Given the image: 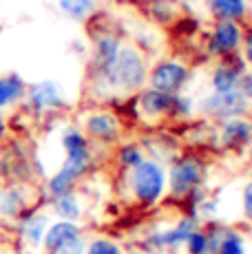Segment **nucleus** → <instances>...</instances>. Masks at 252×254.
<instances>
[{
    "label": "nucleus",
    "instance_id": "obj_30",
    "mask_svg": "<svg viewBox=\"0 0 252 254\" xmlns=\"http://www.w3.org/2000/svg\"><path fill=\"white\" fill-rule=\"evenodd\" d=\"M7 135H9V122H7V115H4V111H0V146L4 144Z\"/></svg>",
    "mask_w": 252,
    "mask_h": 254
},
{
    "label": "nucleus",
    "instance_id": "obj_17",
    "mask_svg": "<svg viewBox=\"0 0 252 254\" xmlns=\"http://www.w3.org/2000/svg\"><path fill=\"white\" fill-rule=\"evenodd\" d=\"M206 234L208 241H210L212 254H246V239L235 228L210 223L206 228Z\"/></svg>",
    "mask_w": 252,
    "mask_h": 254
},
{
    "label": "nucleus",
    "instance_id": "obj_24",
    "mask_svg": "<svg viewBox=\"0 0 252 254\" xmlns=\"http://www.w3.org/2000/svg\"><path fill=\"white\" fill-rule=\"evenodd\" d=\"M195 104L190 95L186 93H175L173 95V109H171V117L173 120H188V117L195 115Z\"/></svg>",
    "mask_w": 252,
    "mask_h": 254
},
{
    "label": "nucleus",
    "instance_id": "obj_23",
    "mask_svg": "<svg viewBox=\"0 0 252 254\" xmlns=\"http://www.w3.org/2000/svg\"><path fill=\"white\" fill-rule=\"evenodd\" d=\"M115 159H118V164L122 166L124 170H130L135 168L139 162H144L146 159V153H144V148L139 144H122L118 148V155H115Z\"/></svg>",
    "mask_w": 252,
    "mask_h": 254
},
{
    "label": "nucleus",
    "instance_id": "obj_31",
    "mask_svg": "<svg viewBox=\"0 0 252 254\" xmlns=\"http://www.w3.org/2000/svg\"><path fill=\"white\" fill-rule=\"evenodd\" d=\"M93 2H95V4H102V2H106V0H93Z\"/></svg>",
    "mask_w": 252,
    "mask_h": 254
},
{
    "label": "nucleus",
    "instance_id": "obj_1",
    "mask_svg": "<svg viewBox=\"0 0 252 254\" xmlns=\"http://www.w3.org/2000/svg\"><path fill=\"white\" fill-rule=\"evenodd\" d=\"M148 60L144 51L135 42H124L115 58L113 66L100 77L93 80L95 86L106 89L113 95H130L146 86L148 80Z\"/></svg>",
    "mask_w": 252,
    "mask_h": 254
},
{
    "label": "nucleus",
    "instance_id": "obj_11",
    "mask_svg": "<svg viewBox=\"0 0 252 254\" xmlns=\"http://www.w3.org/2000/svg\"><path fill=\"white\" fill-rule=\"evenodd\" d=\"M82 130L91 144L98 146H115L122 137V122L111 111H93L84 117Z\"/></svg>",
    "mask_w": 252,
    "mask_h": 254
},
{
    "label": "nucleus",
    "instance_id": "obj_21",
    "mask_svg": "<svg viewBox=\"0 0 252 254\" xmlns=\"http://www.w3.org/2000/svg\"><path fill=\"white\" fill-rule=\"evenodd\" d=\"M56 7L66 20L73 22H86L98 11V4L93 0H56Z\"/></svg>",
    "mask_w": 252,
    "mask_h": 254
},
{
    "label": "nucleus",
    "instance_id": "obj_16",
    "mask_svg": "<svg viewBox=\"0 0 252 254\" xmlns=\"http://www.w3.org/2000/svg\"><path fill=\"white\" fill-rule=\"evenodd\" d=\"M219 146L230 153H241L252 146V122L248 117H235L219 124Z\"/></svg>",
    "mask_w": 252,
    "mask_h": 254
},
{
    "label": "nucleus",
    "instance_id": "obj_12",
    "mask_svg": "<svg viewBox=\"0 0 252 254\" xmlns=\"http://www.w3.org/2000/svg\"><path fill=\"white\" fill-rule=\"evenodd\" d=\"M122 45H124L122 38L115 31H100L98 36H93V42H91V62H89L93 80H100L113 66Z\"/></svg>",
    "mask_w": 252,
    "mask_h": 254
},
{
    "label": "nucleus",
    "instance_id": "obj_6",
    "mask_svg": "<svg viewBox=\"0 0 252 254\" xmlns=\"http://www.w3.org/2000/svg\"><path fill=\"white\" fill-rule=\"evenodd\" d=\"M86 243L89 241L80 223L56 219L47 228L40 250L45 254H84Z\"/></svg>",
    "mask_w": 252,
    "mask_h": 254
},
{
    "label": "nucleus",
    "instance_id": "obj_13",
    "mask_svg": "<svg viewBox=\"0 0 252 254\" xmlns=\"http://www.w3.org/2000/svg\"><path fill=\"white\" fill-rule=\"evenodd\" d=\"M51 219L47 212H42L40 208H31L27 214H22L13 226H16V234L18 241L22 243V248L29 252H38L42 248V239L45 232L49 228Z\"/></svg>",
    "mask_w": 252,
    "mask_h": 254
},
{
    "label": "nucleus",
    "instance_id": "obj_29",
    "mask_svg": "<svg viewBox=\"0 0 252 254\" xmlns=\"http://www.w3.org/2000/svg\"><path fill=\"white\" fill-rule=\"evenodd\" d=\"M241 91H244V95L252 102V71L246 73L244 80H241Z\"/></svg>",
    "mask_w": 252,
    "mask_h": 254
},
{
    "label": "nucleus",
    "instance_id": "obj_8",
    "mask_svg": "<svg viewBox=\"0 0 252 254\" xmlns=\"http://www.w3.org/2000/svg\"><path fill=\"white\" fill-rule=\"evenodd\" d=\"M188 82H190V66L179 60H173V58H166V60L155 62L148 69L146 86L175 95V93H184Z\"/></svg>",
    "mask_w": 252,
    "mask_h": 254
},
{
    "label": "nucleus",
    "instance_id": "obj_14",
    "mask_svg": "<svg viewBox=\"0 0 252 254\" xmlns=\"http://www.w3.org/2000/svg\"><path fill=\"white\" fill-rule=\"evenodd\" d=\"M250 69L246 66L244 58L239 53L230 58H221L210 71V89L219 91V93H228V91H237L241 89V80Z\"/></svg>",
    "mask_w": 252,
    "mask_h": 254
},
{
    "label": "nucleus",
    "instance_id": "obj_15",
    "mask_svg": "<svg viewBox=\"0 0 252 254\" xmlns=\"http://www.w3.org/2000/svg\"><path fill=\"white\" fill-rule=\"evenodd\" d=\"M135 109L142 120L148 122H162L171 117L173 109V95L162 93L151 86H144L142 91H137V102H135Z\"/></svg>",
    "mask_w": 252,
    "mask_h": 254
},
{
    "label": "nucleus",
    "instance_id": "obj_2",
    "mask_svg": "<svg viewBox=\"0 0 252 254\" xmlns=\"http://www.w3.org/2000/svg\"><path fill=\"white\" fill-rule=\"evenodd\" d=\"M126 190L139 208H155L166 194V168L157 159L146 157L126 170Z\"/></svg>",
    "mask_w": 252,
    "mask_h": 254
},
{
    "label": "nucleus",
    "instance_id": "obj_25",
    "mask_svg": "<svg viewBox=\"0 0 252 254\" xmlns=\"http://www.w3.org/2000/svg\"><path fill=\"white\" fill-rule=\"evenodd\" d=\"M84 254H126L124 248L120 246L118 241L109 237H95L86 243V250Z\"/></svg>",
    "mask_w": 252,
    "mask_h": 254
},
{
    "label": "nucleus",
    "instance_id": "obj_20",
    "mask_svg": "<svg viewBox=\"0 0 252 254\" xmlns=\"http://www.w3.org/2000/svg\"><path fill=\"white\" fill-rule=\"evenodd\" d=\"M208 13L212 20L244 22L248 18V0H206Z\"/></svg>",
    "mask_w": 252,
    "mask_h": 254
},
{
    "label": "nucleus",
    "instance_id": "obj_22",
    "mask_svg": "<svg viewBox=\"0 0 252 254\" xmlns=\"http://www.w3.org/2000/svg\"><path fill=\"white\" fill-rule=\"evenodd\" d=\"M60 146L64 153H77V150H89L93 148V144L84 135V130L80 126H64L60 133Z\"/></svg>",
    "mask_w": 252,
    "mask_h": 254
},
{
    "label": "nucleus",
    "instance_id": "obj_5",
    "mask_svg": "<svg viewBox=\"0 0 252 254\" xmlns=\"http://www.w3.org/2000/svg\"><path fill=\"white\" fill-rule=\"evenodd\" d=\"M20 106L27 113H31L33 117H45V115L66 111L69 102H66L64 89L60 86V82L40 80V82H33V84L27 86L25 100H22Z\"/></svg>",
    "mask_w": 252,
    "mask_h": 254
},
{
    "label": "nucleus",
    "instance_id": "obj_28",
    "mask_svg": "<svg viewBox=\"0 0 252 254\" xmlns=\"http://www.w3.org/2000/svg\"><path fill=\"white\" fill-rule=\"evenodd\" d=\"M241 58H244L246 66L252 71V27L244 29V40H241V49H239Z\"/></svg>",
    "mask_w": 252,
    "mask_h": 254
},
{
    "label": "nucleus",
    "instance_id": "obj_3",
    "mask_svg": "<svg viewBox=\"0 0 252 254\" xmlns=\"http://www.w3.org/2000/svg\"><path fill=\"white\" fill-rule=\"evenodd\" d=\"M208 168L195 155H179L166 170V188L173 197L190 199L197 190L203 188Z\"/></svg>",
    "mask_w": 252,
    "mask_h": 254
},
{
    "label": "nucleus",
    "instance_id": "obj_26",
    "mask_svg": "<svg viewBox=\"0 0 252 254\" xmlns=\"http://www.w3.org/2000/svg\"><path fill=\"white\" fill-rule=\"evenodd\" d=\"M184 252H186V254H212L206 230H201V228H199V230L192 232L190 239L186 241V246H184Z\"/></svg>",
    "mask_w": 252,
    "mask_h": 254
},
{
    "label": "nucleus",
    "instance_id": "obj_27",
    "mask_svg": "<svg viewBox=\"0 0 252 254\" xmlns=\"http://www.w3.org/2000/svg\"><path fill=\"white\" fill-rule=\"evenodd\" d=\"M241 212L248 223H252V179L241 190Z\"/></svg>",
    "mask_w": 252,
    "mask_h": 254
},
{
    "label": "nucleus",
    "instance_id": "obj_18",
    "mask_svg": "<svg viewBox=\"0 0 252 254\" xmlns=\"http://www.w3.org/2000/svg\"><path fill=\"white\" fill-rule=\"evenodd\" d=\"M29 82L20 73H0V111H11L22 104Z\"/></svg>",
    "mask_w": 252,
    "mask_h": 254
},
{
    "label": "nucleus",
    "instance_id": "obj_4",
    "mask_svg": "<svg viewBox=\"0 0 252 254\" xmlns=\"http://www.w3.org/2000/svg\"><path fill=\"white\" fill-rule=\"evenodd\" d=\"M252 111V102L244 95V91H210L208 95H203L199 102L195 104V113H199L206 120L212 122H226V120H235V117H248Z\"/></svg>",
    "mask_w": 252,
    "mask_h": 254
},
{
    "label": "nucleus",
    "instance_id": "obj_9",
    "mask_svg": "<svg viewBox=\"0 0 252 254\" xmlns=\"http://www.w3.org/2000/svg\"><path fill=\"white\" fill-rule=\"evenodd\" d=\"M36 190H31L25 182L0 184V221L16 223L22 214L36 208Z\"/></svg>",
    "mask_w": 252,
    "mask_h": 254
},
{
    "label": "nucleus",
    "instance_id": "obj_7",
    "mask_svg": "<svg viewBox=\"0 0 252 254\" xmlns=\"http://www.w3.org/2000/svg\"><path fill=\"white\" fill-rule=\"evenodd\" d=\"M199 228H201L199 214L192 210L190 214H184L171 228L153 232L144 243H146V248L153 252H177V250H184V246H186V241L190 239V234L195 230H199Z\"/></svg>",
    "mask_w": 252,
    "mask_h": 254
},
{
    "label": "nucleus",
    "instance_id": "obj_10",
    "mask_svg": "<svg viewBox=\"0 0 252 254\" xmlns=\"http://www.w3.org/2000/svg\"><path fill=\"white\" fill-rule=\"evenodd\" d=\"M244 40V24L232 20H215L210 33L206 38V51L210 58H230L239 53Z\"/></svg>",
    "mask_w": 252,
    "mask_h": 254
},
{
    "label": "nucleus",
    "instance_id": "obj_32",
    "mask_svg": "<svg viewBox=\"0 0 252 254\" xmlns=\"http://www.w3.org/2000/svg\"><path fill=\"white\" fill-rule=\"evenodd\" d=\"M0 184H2V177H0Z\"/></svg>",
    "mask_w": 252,
    "mask_h": 254
},
{
    "label": "nucleus",
    "instance_id": "obj_19",
    "mask_svg": "<svg viewBox=\"0 0 252 254\" xmlns=\"http://www.w3.org/2000/svg\"><path fill=\"white\" fill-rule=\"evenodd\" d=\"M47 203H49L51 212L56 214L58 219H64V221L80 223V219L84 217V206H82V199H80V192H77V190L58 194V197H49Z\"/></svg>",
    "mask_w": 252,
    "mask_h": 254
}]
</instances>
